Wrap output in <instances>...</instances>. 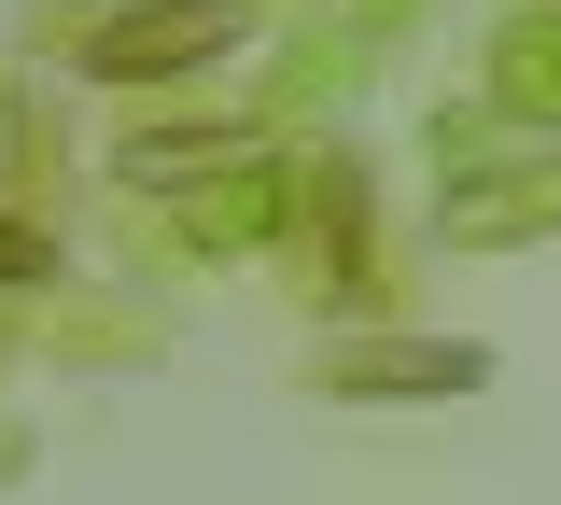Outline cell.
Returning a JSON list of instances; mask_svg holds the SVG:
<instances>
[{
	"label": "cell",
	"instance_id": "6da1fadb",
	"mask_svg": "<svg viewBox=\"0 0 561 505\" xmlns=\"http://www.w3.org/2000/svg\"><path fill=\"white\" fill-rule=\"evenodd\" d=\"M225 43V14L210 0H169V14H127V28H99V71H183Z\"/></svg>",
	"mask_w": 561,
	"mask_h": 505
},
{
	"label": "cell",
	"instance_id": "7a4b0ae2",
	"mask_svg": "<svg viewBox=\"0 0 561 505\" xmlns=\"http://www.w3.org/2000/svg\"><path fill=\"white\" fill-rule=\"evenodd\" d=\"M323 379H351V393H435V379H449V393H463L478 352H337Z\"/></svg>",
	"mask_w": 561,
	"mask_h": 505
}]
</instances>
